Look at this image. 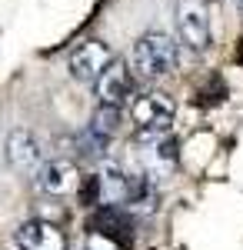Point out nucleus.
Masks as SVG:
<instances>
[{"label": "nucleus", "mask_w": 243, "mask_h": 250, "mask_svg": "<svg viewBox=\"0 0 243 250\" xmlns=\"http://www.w3.org/2000/svg\"><path fill=\"white\" fill-rule=\"evenodd\" d=\"M177 114L173 97L163 90H147L130 104V120H133V140L137 144H157L170 134V124Z\"/></svg>", "instance_id": "nucleus-1"}, {"label": "nucleus", "mask_w": 243, "mask_h": 250, "mask_svg": "<svg viewBox=\"0 0 243 250\" xmlns=\"http://www.w3.org/2000/svg\"><path fill=\"white\" fill-rule=\"evenodd\" d=\"M177 60H180V47L177 40L163 34V30H147L143 37L133 43V54H130V67L147 80L157 77H167L177 70Z\"/></svg>", "instance_id": "nucleus-2"}, {"label": "nucleus", "mask_w": 243, "mask_h": 250, "mask_svg": "<svg viewBox=\"0 0 243 250\" xmlns=\"http://www.w3.org/2000/svg\"><path fill=\"white\" fill-rule=\"evenodd\" d=\"M177 34L193 54H206L213 43L210 0H177Z\"/></svg>", "instance_id": "nucleus-3"}, {"label": "nucleus", "mask_w": 243, "mask_h": 250, "mask_svg": "<svg viewBox=\"0 0 243 250\" xmlns=\"http://www.w3.org/2000/svg\"><path fill=\"white\" fill-rule=\"evenodd\" d=\"M113 63V50L107 40H83L70 54V77L80 83H97V77Z\"/></svg>", "instance_id": "nucleus-4"}, {"label": "nucleus", "mask_w": 243, "mask_h": 250, "mask_svg": "<svg viewBox=\"0 0 243 250\" xmlns=\"http://www.w3.org/2000/svg\"><path fill=\"white\" fill-rule=\"evenodd\" d=\"M94 94H97V100H100L103 107H127V104H130V94H133L130 63L113 57V63L97 77Z\"/></svg>", "instance_id": "nucleus-5"}, {"label": "nucleus", "mask_w": 243, "mask_h": 250, "mask_svg": "<svg viewBox=\"0 0 243 250\" xmlns=\"http://www.w3.org/2000/svg\"><path fill=\"white\" fill-rule=\"evenodd\" d=\"M7 164L23 177H37L40 173V167L47 160H43V147L37 144V137L30 130H14L7 137Z\"/></svg>", "instance_id": "nucleus-6"}, {"label": "nucleus", "mask_w": 243, "mask_h": 250, "mask_svg": "<svg viewBox=\"0 0 243 250\" xmlns=\"http://www.w3.org/2000/svg\"><path fill=\"white\" fill-rule=\"evenodd\" d=\"M80 170H77L74 160H50V164H43L40 173L34 177V184H37L40 193H47V197H67V193H77L80 187Z\"/></svg>", "instance_id": "nucleus-7"}, {"label": "nucleus", "mask_w": 243, "mask_h": 250, "mask_svg": "<svg viewBox=\"0 0 243 250\" xmlns=\"http://www.w3.org/2000/svg\"><path fill=\"white\" fill-rule=\"evenodd\" d=\"M17 250H67V237L50 220H27L14 237Z\"/></svg>", "instance_id": "nucleus-8"}, {"label": "nucleus", "mask_w": 243, "mask_h": 250, "mask_svg": "<svg viewBox=\"0 0 243 250\" xmlns=\"http://www.w3.org/2000/svg\"><path fill=\"white\" fill-rule=\"evenodd\" d=\"M157 200H160L157 180L147 170H127V197H123V207L130 213H137V217H143V213L157 210Z\"/></svg>", "instance_id": "nucleus-9"}, {"label": "nucleus", "mask_w": 243, "mask_h": 250, "mask_svg": "<svg viewBox=\"0 0 243 250\" xmlns=\"http://www.w3.org/2000/svg\"><path fill=\"white\" fill-rule=\"evenodd\" d=\"M177 167V140H157V144H147V150H143V170L157 180V177H167L170 170Z\"/></svg>", "instance_id": "nucleus-10"}, {"label": "nucleus", "mask_w": 243, "mask_h": 250, "mask_svg": "<svg viewBox=\"0 0 243 250\" xmlns=\"http://www.w3.org/2000/svg\"><path fill=\"white\" fill-rule=\"evenodd\" d=\"M97 173H100V184H103V204L123 207V197H127V170L117 160H103V167Z\"/></svg>", "instance_id": "nucleus-11"}, {"label": "nucleus", "mask_w": 243, "mask_h": 250, "mask_svg": "<svg viewBox=\"0 0 243 250\" xmlns=\"http://www.w3.org/2000/svg\"><path fill=\"white\" fill-rule=\"evenodd\" d=\"M77 204L80 207H103V184L100 173H87L77 187Z\"/></svg>", "instance_id": "nucleus-12"}, {"label": "nucleus", "mask_w": 243, "mask_h": 250, "mask_svg": "<svg viewBox=\"0 0 243 250\" xmlns=\"http://www.w3.org/2000/svg\"><path fill=\"white\" fill-rule=\"evenodd\" d=\"M90 127H94L97 134L103 137H113L117 130H120V107H97V114L90 117Z\"/></svg>", "instance_id": "nucleus-13"}, {"label": "nucleus", "mask_w": 243, "mask_h": 250, "mask_svg": "<svg viewBox=\"0 0 243 250\" xmlns=\"http://www.w3.org/2000/svg\"><path fill=\"white\" fill-rule=\"evenodd\" d=\"M107 144H110V137L97 134L94 127H87V134L77 137V147H80V157H83V160H90V157H100L103 150H107Z\"/></svg>", "instance_id": "nucleus-14"}, {"label": "nucleus", "mask_w": 243, "mask_h": 250, "mask_svg": "<svg viewBox=\"0 0 243 250\" xmlns=\"http://www.w3.org/2000/svg\"><path fill=\"white\" fill-rule=\"evenodd\" d=\"M133 244L120 240V237H110V233L100 230H87V250H130Z\"/></svg>", "instance_id": "nucleus-15"}, {"label": "nucleus", "mask_w": 243, "mask_h": 250, "mask_svg": "<svg viewBox=\"0 0 243 250\" xmlns=\"http://www.w3.org/2000/svg\"><path fill=\"white\" fill-rule=\"evenodd\" d=\"M237 57H240V60H243V40H240V54H237Z\"/></svg>", "instance_id": "nucleus-16"}, {"label": "nucleus", "mask_w": 243, "mask_h": 250, "mask_svg": "<svg viewBox=\"0 0 243 250\" xmlns=\"http://www.w3.org/2000/svg\"><path fill=\"white\" fill-rule=\"evenodd\" d=\"M240 14H243V0H240Z\"/></svg>", "instance_id": "nucleus-17"}]
</instances>
